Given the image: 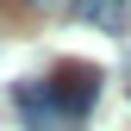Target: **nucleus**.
<instances>
[{"label":"nucleus","mask_w":131,"mask_h":131,"mask_svg":"<svg viewBox=\"0 0 131 131\" xmlns=\"http://www.w3.org/2000/svg\"><path fill=\"white\" fill-rule=\"evenodd\" d=\"M50 100H56L62 119H81V112L100 100V69H94V62H62L50 75Z\"/></svg>","instance_id":"nucleus-1"},{"label":"nucleus","mask_w":131,"mask_h":131,"mask_svg":"<svg viewBox=\"0 0 131 131\" xmlns=\"http://www.w3.org/2000/svg\"><path fill=\"white\" fill-rule=\"evenodd\" d=\"M13 106L25 112V131H62L69 125L50 100V81H13Z\"/></svg>","instance_id":"nucleus-2"},{"label":"nucleus","mask_w":131,"mask_h":131,"mask_svg":"<svg viewBox=\"0 0 131 131\" xmlns=\"http://www.w3.org/2000/svg\"><path fill=\"white\" fill-rule=\"evenodd\" d=\"M69 19H88L106 38H125L131 31V0H69Z\"/></svg>","instance_id":"nucleus-3"},{"label":"nucleus","mask_w":131,"mask_h":131,"mask_svg":"<svg viewBox=\"0 0 131 131\" xmlns=\"http://www.w3.org/2000/svg\"><path fill=\"white\" fill-rule=\"evenodd\" d=\"M125 94H131V75H125Z\"/></svg>","instance_id":"nucleus-4"},{"label":"nucleus","mask_w":131,"mask_h":131,"mask_svg":"<svg viewBox=\"0 0 131 131\" xmlns=\"http://www.w3.org/2000/svg\"><path fill=\"white\" fill-rule=\"evenodd\" d=\"M0 6H6V0H0Z\"/></svg>","instance_id":"nucleus-5"}]
</instances>
